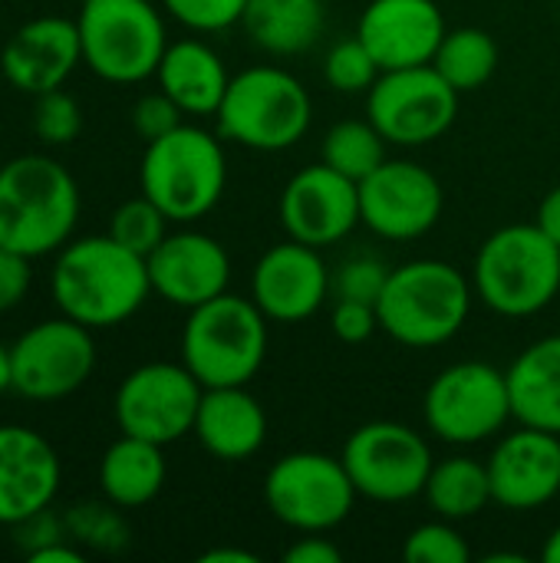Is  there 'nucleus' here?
Here are the masks:
<instances>
[{
	"instance_id": "f257e3e1",
	"label": "nucleus",
	"mask_w": 560,
	"mask_h": 563,
	"mask_svg": "<svg viewBox=\"0 0 560 563\" xmlns=\"http://www.w3.org/2000/svg\"><path fill=\"white\" fill-rule=\"evenodd\" d=\"M50 294L63 317L89 330H109L145 307L152 294L149 261L112 234L76 238L56 251Z\"/></svg>"
},
{
	"instance_id": "f03ea898",
	"label": "nucleus",
	"mask_w": 560,
	"mask_h": 563,
	"mask_svg": "<svg viewBox=\"0 0 560 563\" xmlns=\"http://www.w3.org/2000/svg\"><path fill=\"white\" fill-rule=\"evenodd\" d=\"M79 185L50 155L30 152L0 165V247L26 257L56 254L79 224Z\"/></svg>"
},
{
	"instance_id": "7ed1b4c3",
	"label": "nucleus",
	"mask_w": 560,
	"mask_h": 563,
	"mask_svg": "<svg viewBox=\"0 0 560 563\" xmlns=\"http://www.w3.org/2000/svg\"><path fill=\"white\" fill-rule=\"evenodd\" d=\"M472 303V277H465L449 261L419 257L389 271L376 313L380 330L399 346L432 350L462 333Z\"/></svg>"
},
{
	"instance_id": "20e7f679",
	"label": "nucleus",
	"mask_w": 560,
	"mask_h": 563,
	"mask_svg": "<svg viewBox=\"0 0 560 563\" xmlns=\"http://www.w3.org/2000/svg\"><path fill=\"white\" fill-rule=\"evenodd\" d=\"M472 287L498 317H538L560 294V247L538 224H505L482 241L472 264Z\"/></svg>"
},
{
	"instance_id": "39448f33",
	"label": "nucleus",
	"mask_w": 560,
	"mask_h": 563,
	"mask_svg": "<svg viewBox=\"0 0 560 563\" xmlns=\"http://www.w3.org/2000/svg\"><path fill=\"white\" fill-rule=\"evenodd\" d=\"M218 135L251 152H287L314 122L307 86L281 66H248L231 76L215 112Z\"/></svg>"
},
{
	"instance_id": "423d86ee",
	"label": "nucleus",
	"mask_w": 560,
	"mask_h": 563,
	"mask_svg": "<svg viewBox=\"0 0 560 563\" xmlns=\"http://www.w3.org/2000/svg\"><path fill=\"white\" fill-rule=\"evenodd\" d=\"M267 317L251 297L221 294L195 310L182 327V363L205 389L248 386L267 360Z\"/></svg>"
},
{
	"instance_id": "0eeeda50",
	"label": "nucleus",
	"mask_w": 560,
	"mask_h": 563,
	"mask_svg": "<svg viewBox=\"0 0 560 563\" xmlns=\"http://www.w3.org/2000/svg\"><path fill=\"white\" fill-rule=\"evenodd\" d=\"M228 185V158L218 135L182 122L168 135L145 142L139 188L168 221H198L218 208Z\"/></svg>"
},
{
	"instance_id": "6e6552de",
	"label": "nucleus",
	"mask_w": 560,
	"mask_h": 563,
	"mask_svg": "<svg viewBox=\"0 0 560 563\" xmlns=\"http://www.w3.org/2000/svg\"><path fill=\"white\" fill-rule=\"evenodd\" d=\"M76 30L83 66L116 86L155 76L172 43L165 16L152 0H83Z\"/></svg>"
},
{
	"instance_id": "1a4fd4ad",
	"label": "nucleus",
	"mask_w": 560,
	"mask_h": 563,
	"mask_svg": "<svg viewBox=\"0 0 560 563\" xmlns=\"http://www.w3.org/2000/svg\"><path fill=\"white\" fill-rule=\"evenodd\" d=\"M422 419L446 445H479L505 432L512 416V393L505 369L485 360H462L432 376L422 396Z\"/></svg>"
},
{
	"instance_id": "9d476101",
	"label": "nucleus",
	"mask_w": 560,
	"mask_h": 563,
	"mask_svg": "<svg viewBox=\"0 0 560 563\" xmlns=\"http://www.w3.org/2000/svg\"><path fill=\"white\" fill-rule=\"evenodd\" d=\"M356 498L343 459L327 452L281 455L264 475L267 511L297 534H327L340 528L353 515Z\"/></svg>"
},
{
	"instance_id": "9b49d317",
	"label": "nucleus",
	"mask_w": 560,
	"mask_h": 563,
	"mask_svg": "<svg viewBox=\"0 0 560 563\" xmlns=\"http://www.w3.org/2000/svg\"><path fill=\"white\" fill-rule=\"evenodd\" d=\"M360 498L376 505H403L426 492L436 455L413 426L376 419L350 432L340 452Z\"/></svg>"
},
{
	"instance_id": "f8f14e48",
	"label": "nucleus",
	"mask_w": 560,
	"mask_h": 563,
	"mask_svg": "<svg viewBox=\"0 0 560 563\" xmlns=\"http://www.w3.org/2000/svg\"><path fill=\"white\" fill-rule=\"evenodd\" d=\"M96 363L92 330L59 313L10 343V389L30 402H59L89 383Z\"/></svg>"
},
{
	"instance_id": "ddd939ff",
	"label": "nucleus",
	"mask_w": 560,
	"mask_h": 563,
	"mask_svg": "<svg viewBox=\"0 0 560 563\" xmlns=\"http://www.w3.org/2000/svg\"><path fill=\"white\" fill-rule=\"evenodd\" d=\"M459 96L432 63L383 69L366 92V119L389 145L419 148L455 125Z\"/></svg>"
},
{
	"instance_id": "4468645a",
	"label": "nucleus",
	"mask_w": 560,
	"mask_h": 563,
	"mask_svg": "<svg viewBox=\"0 0 560 563\" xmlns=\"http://www.w3.org/2000/svg\"><path fill=\"white\" fill-rule=\"evenodd\" d=\"M205 386L185 363H142L116 389L112 416L119 432L172 445L195 429Z\"/></svg>"
},
{
	"instance_id": "2eb2a0df",
	"label": "nucleus",
	"mask_w": 560,
	"mask_h": 563,
	"mask_svg": "<svg viewBox=\"0 0 560 563\" xmlns=\"http://www.w3.org/2000/svg\"><path fill=\"white\" fill-rule=\"evenodd\" d=\"M446 208L439 178L413 158H386L360 181V218L383 241L426 238Z\"/></svg>"
},
{
	"instance_id": "dca6fc26",
	"label": "nucleus",
	"mask_w": 560,
	"mask_h": 563,
	"mask_svg": "<svg viewBox=\"0 0 560 563\" xmlns=\"http://www.w3.org/2000/svg\"><path fill=\"white\" fill-rule=\"evenodd\" d=\"M277 218L287 238L310 247H333L363 224L360 181L340 175L327 162L304 165L287 178Z\"/></svg>"
},
{
	"instance_id": "f3484780",
	"label": "nucleus",
	"mask_w": 560,
	"mask_h": 563,
	"mask_svg": "<svg viewBox=\"0 0 560 563\" xmlns=\"http://www.w3.org/2000/svg\"><path fill=\"white\" fill-rule=\"evenodd\" d=\"M251 300L271 323H304L330 300V267L320 247L294 238L267 247L251 271Z\"/></svg>"
},
{
	"instance_id": "a211bd4d",
	"label": "nucleus",
	"mask_w": 560,
	"mask_h": 563,
	"mask_svg": "<svg viewBox=\"0 0 560 563\" xmlns=\"http://www.w3.org/2000/svg\"><path fill=\"white\" fill-rule=\"evenodd\" d=\"M145 261L152 294L178 310H195L221 297L231 284L228 247L205 231H168Z\"/></svg>"
},
{
	"instance_id": "6ab92c4d",
	"label": "nucleus",
	"mask_w": 560,
	"mask_h": 563,
	"mask_svg": "<svg viewBox=\"0 0 560 563\" xmlns=\"http://www.w3.org/2000/svg\"><path fill=\"white\" fill-rule=\"evenodd\" d=\"M492 498L505 511H538L560 498V435L521 426L488 455Z\"/></svg>"
},
{
	"instance_id": "aec40b11",
	"label": "nucleus",
	"mask_w": 560,
	"mask_h": 563,
	"mask_svg": "<svg viewBox=\"0 0 560 563\" xmlns=\"http://www.w3.org/2000/svg\"><path fill=\"white\" fill-rule=\"evenodd\" d=\"M79 66H83V46H79L76 20L56 13L26 20L7 36L0 49L3 79L26 96L63 89Z\"/></svg>"
},
{
	"instance_id": "412c9836",
	"label": "nucleus",
	"mask_w": 560,
	"mask_h": 563,
	"mask_svg": "<svg viewBox=\"0 0 560 563\" xmlns=\"http://www.w3.org/2000/svg\"><path fill=\"white\" fill-rule=\"evenodd\" d=\"M446 30L449 23L436 0H370L356 20V36L380 69L432 63Z\"/></svg>"
},
{
	"instance_id": "4be33fe9",
	"label": "nucleus",
	"mask_w": 560,
	"mask_h": 563,
	"mask_svg": "<svg viewBox=\"0 0 560 563\" xmlns=\"http://www.w3.org/2000/svg\"><path fill=\"white\" fill-rule=\"evenodd\" d=\"M56 449L30 426H0V525L17 528L46 511L59 492Z\"/></svg>"
},
{
	"instance_id": "5701e85b",
	"label": "nucleus",
	"mask_w": 560,
	"mask_h": 563,
	"mask_svg": "<svg viewBox=\"0 0 560 563\" xmlns=\"http://www.w3.org/2000/svg\"><path fill=\"white\" fill-rule=\"evenodd\" d=\"M191 435L218 462H248L267 442V412L248 386L205 389Z\"/></svg>"
},
{
	"instance_id": "b1692460",
	"label": "nucleus",
	"mask_w": 560,
	"mask_h": 563,
	"mask_svg": "<svg viewBox=\"0 0 560 563\" xmlns=\"http://www.w3.org/2000/svg\"><path fill=\"white\" fill-rule=\"evenodd\" d=\"M155 82L165 96L178 102L185 115H215L231 82V73L215 53V46L198 36H185L168 43L155 69Z\"/></svg>"
},
{
	"instance_id": "393cba45",
	"label": "nucleus",
	"mask_w": 560,
	"mask_h": 563,
	"mask_svg": "<svg viewBox=\"0 0 560 563\" xmlns=\"http://www.w3.org/2000/svg\"><path fill=\"white\" fill-rule=\"evenodd\" d=\"M505 376L515 422L560 435V333L525 346Z\"/></svg>"
},
{
	"instance_id": "a878e982",
	"label": "nucleus",
	"mask_w": 560,
	"mask_h": 563,
	"mask_svg": "<svg viewBox=\"0 0 560 563\" xmlns=\"http://www.w3.org/2000/svg\"><path fill=\"white\" fill-rule=\"evenodd\" d=\"M165 445L125 432L99 459V492L122 511L155 501L165 488Z\"/></svg>"
},
{
	"instance_id": "bb28decb",
	"label": "nucleus",
	"mask_w": 560,
	"mask_h": 563,
	"mask_svg": "<svg viewBox=\"0 0 560 563\" xmlns=\"http://www.w3.org/2000/svg\"><path fill=\"white\" fill-rule=\"evenodd\" d=\"M241 26L264 53L300 56L327 26V0H248Z\"/></svg>"
},
{
	"instance_id": "cd10ccee",
	"label": "nucleus",
	"mask_w": 560,
	"mask_h": 563,
	"mask_svg": "<svg viewBox=\"0 0 560 563\" xmlns=\"http://www.w3.org/2000/svg\"><path fill=\"white\" fill-rule=\"evenodd\" d=\"M422 498L429 501L436 518H446L455 525L469 521V518L482 515L488 505H495L488 465L479 459H469V455L442 459L432 465Z\"/></svg>"
},
{
	"instance_id": "c85d7f7f",
	"label": "nucleus",
	"mask_w": 560,
	"mask_h": 563,
	"mask_svg": "<svg viewBox=\"0 0 560 563\" xmlns=\"http://www.w3.org/2000/svg\"><path fill=\"white\" fill-rule=\"evenodd\" d=\"M498 59H502V49L488 30L455 26V30H446L442 43L432 56V66L452 89L472 92V89H482L495 76Z\"/></svg>"
},
{
	"instance_id": "c756f323",
	"label": "nucleus",
	"mask_w": 560,
	"mask_h": 563,
	"mask_svg": "<svg viewBox=\"0 0 560 563\" xmlns=\"http://www.w3.org/2000/svg\"><path fill=\"white\" fill-rule=\"evenodd\" d=\"M386 139L370 119H343L323 135V162L340 175L363 181L386 162Z\"/></svg>"
},
{
	"instance_id": "7c9ffc66",
	"label": "nucleus",
	"mask_w": 560,
	"mask_h": 563,
	"mask_svg": "<svg viewBox=\"0 0 560 563\" xmlns=\"http://www.w3.org/2000/svg\"><path fill=\"white\" fill-rule=\"evenodd\" d=\"M106 234H112V238H116L119 244H125L129 251L149 257V254L165 241V234H168V214H165L152 198L139 195V198L122 201V205L112 211L109 231H106Z\"/></svg>"
},
{
	"instance_id": "2f4dec72",
	"label": "nucleus",
	"mask_w": 560,
	"mask_h": 563,
	"mask_svg": "<svg viewBox=\"0 0 560 563\" xmlns=\"http://www.w3.org/2000/svg\"><path fill=\"white\" fill-rule=\"evenodd\" d=\"M112 501H83L66 515V531L76 544L92 548V551H122L129 544V528Z\"/></svg>"
},
{
	"instance_id": "473e14b6",
	"label": "nucleus",
	"mask_w": 560,
	"mask_h": 563,
	"mask_svg": "<svg viewBox=\"0 0 560 563\" xmlns=\"http://www.w3.org/2000/svg\"><path fill=\"white\" fill-rule=\"evenodd\" d=\"M380 63L373 59V53L366 49V43L360 36L353 40H340L330 46L327 59H323V79L330 89L337 92H370V86L380 79Z\"/></svg>"
},
{
	"instance_id": "72a5a7b5",
	"label": "nucleus",
	"mask_w": 560,
	"mask_h": 563,
	"mask_svg": "<svg viewBox=\"0 0 560 563\" xmlns=\"http://www.w3.org/2000/svg\"><path fill=\"white\" fill-rule=\"evenodd\" d=\"M403 558L409 563H469L472 548L455 528V521L436 518L413 528L403 541Z\"/></svg>"
},
{
	"instance_id": "f704fd0d",
	"label": "nucleus",
	"mask_w": 560,
	"mask_h": 563,
	"mask_svg": "<svg viewBox=\"0 0 560 563\" xmlns=\"http://www.w3.org/2000/svg\"><path fill=\"white\" fill-rule=\"evenodd\" d=\"M389 271L380 257L373 254H353L343 264L330 271V297L333 300H363V303H380Z\"/></svg>"
},
{
	"instance_id": "c9c22d12",
	"label": "nucleus",
	"mask_w": 560,
	"mask_h": 563,
	"mask_svg": "<svg viewBox=\"0 0 560 563\" xmlns=\"http://www.w3.org/2000/svg\"><path fill=\"white\" fill-rule=\"evenodd\" d=\"M83 132V109L66 89L33 96V135L43 145H69Z\"/></svg>"
},
{
	"instance_id": "e433bc0d",
	"label": "nucleus",
	"mask_w": 560,
	"mask_h": 563,
	"mask_svg": "<svg viewBox=\"0 0 560 563\" xmlns=\"http://www.w3.org/2000/svg\"><path fill=\"white\" fill-rule=\"evenodd\" d=\"M162 10L195 33H221L244 20L248 0H162Z\"/></svg>"
},
{
	"instance_id": "4c0bfd02",
	"label": "nucleus",
	"mask_w": 560,
	"mask_h": 563,
	"mask_svg": "<svg viewBox=\"0 0 560 563\" xmlns=\"http://www.w3.org/2000/svg\"><path fill=\"white\" fill-rule=\"evenodd\" d=\"M182 115L185 112L178 109V102L172 96H165L162 89H155V92H145V96L135 99V106H132V129L139 132L142 142H155V139L168 135L172 129H178Z\"/></svg>"
},
{
	"instance_id": "58836bf2",
	"label": "nucleus",
	"mask_w": 560,
	"mask_h": 563,
	"mask_svg": "<svg viewBox=\"0 0 560 563\" xmlns=\"http://www.w3.org/2000/svg\"><path fill=\"white\" fill-rule=\"evenodd\" d=\"M376 330H380V313H376L373 303H363V300H333L330 333L340 343H347V346L366 343Z\"/></svg>"
},
{
	"instance_id": "ea45409f",
	"label": "nucleus",
	"mask_w": 560,
	"mask_h": 563,
	"mask_svg": "<svg viewBox=\"0 0 560 563\" xmlns=\"http://www.w3.org/2000/svg\"><path fill=\"white\" fill-rule=\"evenodd\" d=\"M30 264H33V257L0 247V313H10L26 300L30 284H33Z\"/></svg>"
},
{
	"instance_id": "a19ab883",
	"label": "nucleus",
	"mask_w": 560,
	"mask_h": 563,
	"mask_svg": "<svg viewBox=\"0 0 560 563\" xmlns=\"http://www.w3.org/2000/svg\"><path fill=\"white\" fill-rule=\"evenodd\" d=\"M343 551L327 534H300L287 551L284 563H340Z\"/></svg>"
},
{
	"instance_id": "79ce46f5",
	"label": "nucleus",
	"mask_w": 560,
	"mask_h": 563,
	"mask_svg": "<svg viewBox=\"0 0 560 563\" xmlns=\"http://www.w3.org/2000/svg\"><path fill=\"white\" fill-rule=\"evenodd\" d=\"M17 538H20L23 551L33 554V551H40V548L53 544V541H63L66 534H63V525H59V521L50 515V508H46V511L26 518L23 525H17Z\"/></svg>"
},
{
	"instance_id": "37998d69",
	"label": "nucleus",
	"mask_w": 560,
	"mask_h": 563,
	"mask_svg": "<svg viewBox=\"0 0 560 563\" xmlns=\"http://www.w3.org/2000/svg\"><path fill=\"white\" fill-rule=\"evenodd\" d=\"M535 224H538V228H541V231L560 247V185L558 188H551V191L541 198Z\"/></svg>"
},
{
	"instance_id": "c03bdc74",
	"label": "nucleus",
	"mask_w": 560,
	"mask_h": 563,
	"mask_svg": "<svg viewBox=\"0 0 560 563\" xmlns=\"http://www.w3.org/2000/svg\"><path fill=\"white\" fill-rule=\"evenodd\" d=\"M26 561L30 563H83L86 561V554L73 544V541H53V544H46V548H40V551H33V554H26Z\"/></svg>"
},
{
	"instance_id": "a18cd8bd",
	"label": "nucleus",
	"mask_w": 560,
	"mask_h": 563,
	"mask_svg": "<svg viewBox=\"0 0 560 563\" xmlns=\"http://www.w3.org/2000/svg\"><path fill=\"white\" fill-rule=\"evenodd\" d=\"M198 563H257V554L244 548H211L198 558Z\"/></svg>"
},
{
	"instance_id": "49530a36",
	"label": "nucleus",
	"mask_w": 560,
	"mask_h": 563,
	"mask_svg": "<svg viewBox=\"0 0 560 563\" xmlns=\"http://www.w3.org/2000/svg\"><path fill=\"white\" fill-rule=\"evenodd\" d=\"M541 561L545 563H560V525L548 534L545 541V551H541Z\"/></svg>"
},
{
	"instance_id": "de8ad7c7",
	"label": "nucleus",
	"mask_w": 560,
	"mask_h": 563,
	"mask_svg": "<svg viewBox=\"0 0 560 563\" xmlns=\"http://www.w3.org/2000/svg\"><path fill=\"white\" fill-rule=\"evenodd\" d=\"M10 389V346L0 343V396Z\"/></svg>"
},
{
	"instance_id": "09e8293b",
	"label": "nucleus",
	"mask_w": 560,
	"mask_h": 563,
	"mask_svg": "<svg viewBox=\"0 0 560 563\" xmlns=\"http://www.w3.org/2000/svg\"><path fill=\"white\" fill-rule=\"evenodd\" d=\"M0 165H3V162H0Z\"/></svg>"
}]
</instances>
